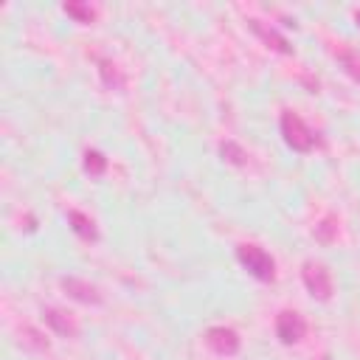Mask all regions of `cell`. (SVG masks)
Segmentation results:
<instances>
[{
  "label": "cell",
  "instance_id": "1",
  "mask_svg": "<svg viewBox=\"0 0 360 360\" xmlns=\"http://www.w3.org/2000/svg\"><path fill=\"white\" fill-rule=\"evenodd\" d=\"M236 259L242 262V267L253 278H259V281H273L276 278V262L264 248H259L253 242H245V245L236 248Z\"/></svg>",
  "mask_w": 360,
  "mask_h": 360
},
{
  "label": "cell",
  "instance_id": "2",
  "mask_svg": "<svg viewBox=\"0 0 360 360\" xmlns=\"http://www.w3.org/2000/svg\"><path fill=\"white\" fill-rule=\"evenodd\" d=\"M278 124H281V135H284L290 149H295V152H312L315 149V132L301 121V115H295L292 110H284Z\"/></svg>",
  "mask_w": 360,
  "mask_h": 360
},
{
  "label": "cell",
  "instance_id": "3",
  "mask_svg": "<svg viewBox=\"0 0 360 360\" xmlns=\"http://www.w3.org/2000/svg\"><path fill=\"white\" fill-rule=\"evenodd\" d=\"M301 278H304V287L307 292L315 298V301H329L332 298V273L326 264L321 262H304L301 267Z\"/></svg>",
  "mask_w": 360,
  "mask_h": 360
},
{
  "label": "cell",
  "instance_id": "4",
  "mask_svg": "<svg viewBox=\"0 0 360 360\" xmlns=\"http://www.w3.org/2000/svg\"><path fill=\"white\" fill-rule=\"evenodd\" d=\"M276 335H278L281 343L292 346V343H298L307 335V321L295 309H281L276 315Z\"/></svg>",
  "mask_w": 360,
  "mask_h": 360
},
{
  "label": "cell",
  "instance_id": "5",
  "mask_svg": "<svg viewBox=\"0 0 360 360\" xmlns=\"http://www.w3.org/2000/svg\"><path fill=\"white\" fill-rule=\"evenodd\" d=\"M59 284H62V290H65V292H68L73 301H79V304L98 307V304L104 301L101 290H98L96 284L84 281V278H76V276H62V278H59Z\"/></svg>",
  "mask_w": 360,
  "mask_h": 360
},
{
  "label": "cell",
  "instance_id": "6",
  "mask_svg": "<svg viewBox=\"0 0 360 360\" xmlns=\"http://www.w3.org/2000/svg\"><path fill=\"white\" fill-rule=\"evenodd\" d=\"M205 343H208L217 354H225V357L236 354L239 346H242L236 329H231V326H208V329H205Z\"/></svg>",
  "mask_w": 360,
  "mask_h": 360
},
{
  "label": "cell",
  "instance_id": "7",
  "mask_svg": "<svg viewBox=\"0 0 360 360\" xmlns=\"http://www.w3.org/2000/svg\"><path fill=\"white\" fill-rule=\"evenodd\" d=\"M248 28H250L267 48H273V51H278V53H292V45L287 42V37H281L273 25H267V22H262V20H256V17H250V20H248Z\"/></svg>",
  "mask_w": 360,
  "mask_h": 360
},
{
  "label": "cell",
  "instance_id": "8",
  "mask_svg": "<svg viewBox=\"0 0 360 360\" xmlns=\"http://www.w3.org/2000/svg\"><path fill=\"white\" fill-rule=\"evenodd\" d=\"M42 321H45L59 338H76V335H79L76 321H73L68 312L56 309V307H45V309H42Z\"/></svg>",
  "mask_w": 360,
  "mask_h": 360
},
{
  "label": "cell",
  "instance_id": "9",
  "mask_svg": "<svg viewBox=\"0 0 360 360\" xmlns=\"http://www.w3.org/2000/svg\"><path fill=\"white\" fill-rule=\"evenodd\" d=\"M68 225H70V231H73L79 239H84V242H98V228H96V222H93L87 214L70 208V211H68Z\"/></svg>",
  "mask_w": 360,
  "mask_h": 360
},
{
  "label": "cell",
  "instance_id": "10",
  "mask_svg": "<svg viewBox=\"0 0 360 360\" xmlns=\"http://www.w3.org/2000/svg\"><path fill=\"white\" fill-rule=\"evenodd\" d=\"M98 73H101V82H104L110 90H124V76H121V70H118L115 62L98 59Z\"/></svg>",
  "mask_w": 360,
  "mask_h": 360
},
{
  "label": "cell",
  "instance_id": "11",
  "mask_svg": "<svg viewBox=\"0 0 360 360\" xmlns=\"http://www.w3.org/2000/svg\"><path fill=\"white\" fill-rule=\"evenodd\" d=\"M335 56H338V62H340V68L360 84V53L357 51H352V48H338L335 51Z\"/></svg>",
  "mask_w": 360,
  "mask_h": 360
},
{
  "label": "cell",
  "instance_id": "12",
  "mask_svg": "<svg viewBox=\"0 0 360 360\" xmlns=\"http://www.w3.org/2000/svg\"><path fill=\"white\" fill-rule=\"evenodd\" d=\"M219 155H222V160L231 163V166H245V163H248V152H245L236 141H222V143H219Z\"/></svg>",
  "mask_w": 360,
  "mask_h": 360
},
{
  "label": "cell",
  "instance_id": "13",
  "mask_svg": "<svg viewBox=\"0 0 360 360\" xmlns=\"http://www.w3.org/2000/svg\"><path fill=\"white\" fill-rule=\"evenodd\" d=\"M62 11H65L68 17H73L76 22H93V20H96V11H93L87 3H76V0H68V3H62Z\"/></svg>",
  "mask_w": 360,
  "mask_h": 360
},
{
  "label": "cell",
  "instance_id": "14",
  "mask_svg": "<svg viewBox=\"0 0 360 360\" xmlns=\"http://www.w3.org/2000/svg\"><path fill=\"white\" fill-rule=\"evenodd\" d=\"M82 163H84V172H87L90 177H101V174L107 172V158H104L98 149H87Z\"/></svg>",
  "mask_w": 360,
  "mask_h": 360
},
{
  "label": "cell",
  "instance_id": "15",
  "mask_svg": "<svg viewBox=\"0 0 360 360\" xmlns=\"http://www.w3.org/2000/svg\"><path fill=\"white\" fill-rule=\"evenodd\" d=\"M20 340H22L31 352H48V340H45L34 326H22V329H20Z\"/></svg>",
  "mask_w": 360,
  "mask_h": 360
},
{
  "label": "cell",
  "instance_id": "16",
  "mask_svg": "<svg viewBox=\"0 0 360 360\" xmlns=\"http://www.w3.org/2000/svg\"><path fill=\"white\" fill-rule=\"evenodd\" d=\"M335 236H338V225H335V217H323V219L315 225V239H318V242H323V245H329Z\"/></svg>",
  "mask_w": 360,
  "mask_h": 360
},
{
  "label": "cell",
  "instance_id": "17",
  "mask_svg": "<svg viewBox=\"0 0 360 360\" xmlns=\"http://www.w3.org/2000/svg\"><path fill=\"white\" fill-rule=\"evenodd\" d=\"M354 22H357V25H360V11H354Z\"/></svg>",
  "mask_w": 360,
  "mask_h": 360
}]
</instances>
